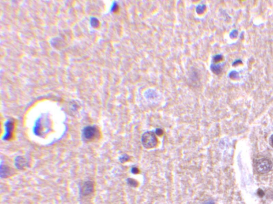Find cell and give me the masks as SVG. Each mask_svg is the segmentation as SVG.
<instances>
[{
  "mask_svg": "<svg viewBox=\"0 0 273 204\" xmlns=\"http://www.w3.org/2000/svg\"><path fill=\"white\" fill-rule=\"evenodd\" d=\"M96 133H97L96 129L90 127L86 129V131L84 132V135L87 138L92 139L95 137Z\"/></svg>",
  "mask_w": 273,
  "mask_h": 204,
  "instance_id": "3",
  "label": "cell"
},
{
  "mask_svg": "<svg viewBox=\"0 0 273 204\" xmlns=\"http://www.w3.org/2000/svg\"><path fill=\"white\" fill-rule=\"evenodd\" d=\"M269 143H270L271 145L273 147V135H271V138H270V139H269Z\"/></svg>",
  "mask_w": 273,
  "mask_h": 204,
  "instance_id": "8",
  "label": "cell"
},
{
  "mask_svg": "<svg viewBox=\"0 0 273 204\" xmlns=\"http://www.w3.org/2000/svg\"><path fill=\"white\" fill-rule=\"evenodd\" d=\"M256 171L260 174L268 173L273 167V163L267 158H260L256 160L255 165Z\"/></svg>",
  "mask_w": 273,
  "mask_h": 204,
  "instance_id": "2",
  "label": "cell"
},
{
  "mask_svg": "<svg viewBox=\"0 0 273 204\" xmlns=\"http://www.w3.org/2000/svg\"><path fill=\"white\" fill-rule=\"evenodd\" d=\"M131 172L132 173H134V174H138L139 172V170L136 167H134L132 168Z\"/></svg>",
  "mask_w": 273,
  "mask_h": 204,
  "instance_id": "5",
  "label": "cell"
},
{
  "mask_svg": "<svg viewBox=\"0 0 273 204\" xmlns=\"http://www.w3.org/2000/svg\"><path fill=\"white\" fill-rule=\"evenodd\" d=\"M258 194H259V196H263V195H264V192H263V191H262V190H260V192H258Z\"/></svg>",
  "mask_w": 273,
  "mask_h": 204,
  "instance_id": "10",
  "label": "cell"
},
{
  "mask_svg": "<svg viewBox=\"0 0 273 204\" xmlns=\"http://www.w3.org/2000/svg\"><path fill=\"white\" fill-rule=\"evenodd\" d=\"M155 133L157 134V135H162L163 133V131L162 129H157V130H156V131H155Z\"/></svg>",
  "mask_w": 273,
  "mask_h": 204,
  "instance_id": "6",
  "label": "cell"
},
{
  "mask_svg": "<svg viewBox=\"0 0 273 204\" xmlns=\"http://www.w3.org/2000/svg\"><path fill=\"white\" fill-rule=\"evenodd\" d=\"M127 183L132 187H137L138 185L137 181L134 179L129 178V179H127Z\"/></svg>",
  "mask_w": 273,
  "mask_h": 204,
  "instance_id": "4",
  "label": "cell"
},
{
  "mask_svg": "<svg viewBox=\"0 0 273 204\" xmlns=\"http://www.w3.org/2000/svg\"><path fill=\"white\" fill-rule=\"evenodd\" d=\"M129 157L127 156V155H125L122 156V157L121 158V161H122V162H126V161L129 160Z\"/></svg>",
  "mask_w": 273,
  "mask_h": 204,
  "instance_id": "7",
  "label": "cell"
},
{
  "mask_svg": "<svg viewBox=\"0 0 273 204\" xmlns=\"http://www.w3.org/2000/svg\"><path fill=\"white\" fill-rule=\"evenodd\" d=\"M142 142L145 148L151 149L157 146L158 141L154 132L147 131L142 135Z\"/></svg>",
  "mask_w": 273,
  "mask_h": 204,
  "instance_id": "1",
  "label": "cell"
},
{
  "mask_svg": "<svg viewBox=\"0 0 273 204\" xmlns=\"http://www.w3.org/2000/svg\"><path fill=\"white\" fill-rule=\"evenodd\" d=\"M203 204H215V202L212 200H208L204 202Z\"/></svg>",
  "mask_w": 273,
  "mask_h": 204,
  "instance_id": "9",
  "label": "cell"
}]
</instances>
